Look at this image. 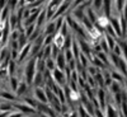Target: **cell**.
<instances>
[{
  "instance_id": "6da1fadb",
  "label": "cell",
  "mask_w": 127,
  "mask_h": 117,
  "mask_svg": "<svg viewBox=\"0 0 127 117\" xmlns=\"http://www.w3.org/2000/svg\"><path fill=\"white\" fill-rule=\"evenodd\" d=\"M60 3L61 1H48V3H45V10H46V19H47V22L51 20L52 17L55 15Z\"/></svg>"
},
{
  "instance_id": "277c9868",
  "label": "cell",
  "mask_w": 127,
  "mask_h": 117,
  "mask_svg": "<svg viewBox=\"0 0 127 117\" xmlns=\"http://www.w3.org/2000/svg\"><path fill=\"white\" fill-rule=\"evenodd\" d=\"M64 39H65V37L61 36L60 33H55L54 35V41H52V45H54L56 48H59L60 51H62L64 48Z\"/></svg>"
},
{
  "instance_id": "7a4b0ae2",
  "label": "cell",
  "mask_w": 127,
  "mask_h": 117,
  "mask_svg": "<svg viewBox=\"0 0 127 117\" xmlns=\"http://www.w3.org/2000/svg\"><path fill=\"white\" fill-rule=\"evenodd\" d=\"M32 95H33V98H34L38 103H43V104L48 103L43 88H33V93H32Z\"/></svg>"
},
{
  "instance_id": "30bf717a",
  "label": "cell",
  "mask_w": 127,
  "mask_h": 117,
  "mask_svg": "<svg viewBox=\"0 0 127 117\" xmlns=\"http://www.w3.org/2000/svg\"><path fill=\"white\" fill-rule=\"evenodd\" d=\"M36 117H37V116H36Z\"/></svg>"
},
{
  "instance_id": "52a82bcc",
  "label": "cell",
  "mask_w": 127,
  "mask_h": 117,
  "mask_svg": "<svg viewBox=\"0 0 127 117\" xmlns=\"http://www.w3.org/2000/svg\"><path fill=\"white\" fill-rule=\"evenodd\" d=\"M45 69L47 71H54L56 69V65H55V60H52V59H47L45 60Z\"/></svg>"
},
{
  "instance_id": "8992f818",
  "label": "cell",
  "mask_w": 127,
  "mask_h": 117,
  "mask_svg": "<svg viewBox=\"0 0 127 117\" xmlns=\"http://www.w3.org/2000/svg\"><path fill=\"white\" fill-rule=\"evenodd\" d=\"M103 36H104V39H105V43H107V46H108V50L111 52L113 50L114 45H116V39L112 38V37H109L108 35H105V33H103Z\"/></svg>"
},
{
  "instance_id": "9c48e42d",
  "label": "cell",
  "mask_w": 127,
  "mask_h": 117,
  "mask_svg": "<svg viewBox=\"0 0 127 117\" xmlns=\"http://www.w3.org/2000/svg\"><path fill=\"white\" fill-rule=\"evenodd\" d=\"M23 117H32V116H23Z\"/></svg>"
},
{
  "instance_id": "5b68a950",
  "label": "cell",
  "mask_w": 127,
  "mask_h": 117,
  "mask_svg": "<svg viewBox=\"0 0 127 117\" xmlns=\"http://www.w3.org/2000/svg\"><path fill=\"white\" fill-rule=\"evenodd\" d=\"M6 83H8V87H9V90L12 93H15L17 88H18V84H19V80L17 77H12V78H8L6 79Z\"/></svg>"
},
{
  "instance_id": "3957f363",
  "label": "cell",
  "mask_w": 127,
  "mask_h": 117,
  "mask_svg": "<svg viewBox=\"0 0 127 117\" xmlns=\"http://www.w3.org/2000/svg\"><path fill=\"white\" fill-rule=\"evenodd\" d=\"M55 65H56V69H59L60 71L65 70V68H66V60H65V57H64L62 52H60V54L57 55V57L55 59Z\"/></svg>"
},
{
  "instance_id": "ba28073f",
  "label": "cell",
  "mask_w": 127,
  "mask_h": 117,
  "mask_svg": "<svg viewBox=\"0 0 127 117\" xmlns=\"http://www.w3.org/2000/svg\"><path fill=\"white\" fill-rule=\"evenodd\" d=\"M37 117H48V116H46L43 113H37Z\"/></svg>"
}]
</instances>
